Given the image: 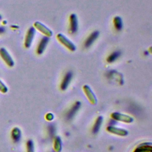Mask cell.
I'll use <instances>...</instances> for the list:
<instances>
[{
    "mask_svg": "<svg viewBox=\"0 0 152 152\" xmlns=\"http://www.w3.org/2000/svg\"><path fill=\"white\" fill-rule=\"evenodd\" d=\"M0 56L9 67H12L14 65V61L12 58L5 48H0Z\"/></svg>",
    "mask_w": 152,
    "mask_h": 152,
    "instance_id": "1",
    "label": "cell"
},
{
    "mask_svg": "<svg viewBox=\"0 0 152 152\" xmlns=\"http://www.w3.org/2000/svg\"><path fill=\"white\" fill-rule=\"evenodd\" d=\"M36 33L35 28L33 27H31L27 30L25 40H24V46L26 48H29L32 43L33 40L34 39V35Z\"/></svg>",
    "mask_w": 152,
    "mask_h": 152,
    "instance_id": "2",
    "label": "cell"
},
{
    "mask_svg": "<svg viewBox=\"0 0 152 152\" xmlns=\"http://www.w3.org/2000/svg\"><path fill=\"white\" fill-rule=\"evenodd\" d=\"M57 38L59 40V41L62 43L64 45H65L68 49H69L71 51H74L76 49L75 46L74 44L71 42L69 39H68L63 34L59 33L57 35Z\"/></svg>",
    "mask_w": 152,
    "mask_h": 152,
    "instance_id": "3",
    "label": "cell"
},
{
    "mask_svg": "<svg viewBox=\"0 0 152 152\" xmlns=\"http://www.w3.org/2000/svg\"><path fill=\"white\" fill-rule=\"evenodd\" d=\"M111 117L115 120L120 121L126 123H131L133 121V118L128 115L120 113L118 112H114L111 114Z\"/></svg>",
    "mask_w": 152,
    "mask_h": 152,
    "instance_id": "4",
    "label": "cell"
},
{
    "mask_svg": "<svg viewBox=\"0 0 152 152\" xmlns=\"http://www.w3.org/2000/svg\"><path fill=\"white\" fill-rule=\"evenodd\" d=\"M34 26L37 30H39L42 33L45 34L47 37H50L52 35V31L40 22L36 21L34 23Z\"/></svg>",
    "mask_w": 152,
    "mask_h": 152,
    "instance_id": "5",
    "label": "cell"
},
{
    "mask_svg": "<svg viewBox=\"0 0 152 152\" xmlns=\"http://www.w3.org/2000/svg\"><path fill=\"white\" fill-rule=\"evenodd\" d=\"M70 32L72 34L75 33L78 30V20L77 17L75 14H72L69 17Z\"/></svg>",
    "mask_w": 152,
    "mask_h": 152,
    "instance_id": "6",
    "label": "cell"
},
{
    "mask_svg": "<svg viewBox=\"0 0 152 152\" xmlns=\"http://www.w3.org/2000/svg\"><path fill=\"white\" fill-rule=\"evenodd\" d=\"M134 152H152L151 142H143L140 144L134 150Z\"/></svg>",
    "mask_w": 152,
    "mask_h": 152,
    "instance_id": "7",
    "label": "cell"
},
{
    "mask_svg": "<svg viewBox=\"0 0 152 152\" xmlns=\"http://www.w3.org/2000/svg\"><path fill=\"white\" fill-rule=\"evenodd\" d=\"M107 131L111 132L112 134H114L120 136H125L128 134V131L124 129H122L120 128H116L113 126H109L107 128Z\"/></svg>",
    "mask_w": 152,
    "mask_h": 152,
    "instance_id": "8",
    "label": "cell"
},
{
    "mask_svg": "<svg viewBox=\"0 0 152 152\" xmlns=\"http://www.w3.org/2000/svg\"><path fill=\"white\" fill-rule=\"evenodd\" d=\"M80 106H81V103L80 102H76L72 105V106L71 107V109L68 110V112L66 113V117L67 119H71L74 116L75 113L78 110L79 108L80 107Z\"/></svg>",
    "mask_w": 152,
    "mask_h": 152,
    "instance_id": "9",
    "label": "cell"
},
{
    "mask_svg": "<svg viewBox=\"0 0 152 152\" xmlns=\"http://www.w3.org/2000/svg\"><path fill=\"white\" fill-rule=\"evenodd\" d=\"M72 73L71 71L68 72L65 75V76L63 78V80L61 84V88L62 90H65L68 88V87L72 80Z\"/></svg>",
    "mask_w": 152,
    "mask_h": 152,
    "instance_id": "10",
    "label": "cell"
},
{
    "mask_svg": "<svg viewBox=\"0 0 152 152\" xmlns=\"http://www.w3.org/2000/svg\"><path fill=\"white\" fill-rule=\"evenodd\" d=\"M49 41V37L45 36L42 39V40L39 42V45L37 46V53L38 54L40 55L43 52Z\"/></svg>",
    "mask_w": 152,
    "mask_h": 152,
    "instance_id": "11",
    "label": "cell"
},
{
    "mask_svg": "<svg viewBox=\"0 0 152 152\" xmlns=\"http://www.w3.org/2000/svg\"><path fill=\"white\" fill-rule=\"evenodd\" d=\"M83 90H84L85 94H86L88 99H89L90 102L92 104H96V98L95 97V95L91 91V88L87 85H85L83 87Z\"/></svg>",
    "mask_w": 152,
    "mask_h": 152,
    "instance_id": "12",
    "label": "cell"
},
{
    "mask_svg": "<svg viewBox=\"0 0 152 152\" xmlns=\"http://www.w3.org/2000/svg\"><path fill=\"white\" fill-rule=\"evenodd\" d=\"M99 35V32L98 31H93L86 39V40L85 41L84 43V46L86 48H88L89 46H90L93 42L97 39V38L98 37Z\"/></svg>",
    "mask_w": 152,
    "mask_h": 152,
    "instance_id": "13",
    "label": "cell"
},
{
    "mask_svg": "<svg viewBox=\"0 0 152 152\" xmlns=\"http://www.w3.org/2000/svg\"><path fill=\"white\" fill-rule=\"evenodd\" d=\"M21 132L20 129L18 128L15 127L12 129L11 131V137L14 141H18V140H20L21 138Z\"/></svg>",
    "mask_w": 152,
    "mask_h": 152,
    "instance_id": "14",
    "label": "cell"
},
{
    "mask_svg": "<svg viewBox=\"0 0 152 152\" xmlns=\"http://www.w3.org/2000/svg\"><path fill=\"white\" fill-rule=\"evenodd\" d=\"M102 121H103V118L102 116H99L96 119V120L94 122V124L93 125V129H92V131L94 134H96L99 131V130L100 128V126L102 125Z\"/></svg>",
    "mask_w": 152,
    "mask_h": 152,
    "instance_id": "15",
    "label": "cell"
},
{
    "mask_svg": "<svg viewBox=\"0 0 152 152\" xmlns=\"http://www.w3.org/2000/svg\"><path fill=\"white\" fill-rule=\"evenodd\" d=\"M121 52L120 51H115L113 52L112 53H111L107 58V61L109 63L113 62L115 61L120 56Z\"/></svg>",
    "mask_w": 152,
    "mask_h": 152,
    "instance_id": "16",
    "label": "cell"
},
{
    "mask_svg": "<svg viewBox=\"0 0 152 152\" xmlns=\"http://www.w3.org/2000/svg\"><path fill=\"white\" fill-rule=\"evenodd\" d=\"M114 26L117 30H121L122 28V21L121 17L117 16L114 18L113 20Z\"/></svg>",
    "mask_w": 152,
    "mask_h": 152,
    "instance_id": "17",
    "label": "cell"
},
{
    "mask_svg": "<svg viewBox=\"0 0 152 152\" xmlns=\"http://www.w3.org/2000/svg\"><path fill=\"white\" fill-rule=\"evenodd\" d=\"M62 142L59 137H56L54 141V149L56 152H59L61 150Z\"/></svg>",
    "mask_w": 152,
    "mask_h": 152,
    "instance_id": "18",
    "label": "cell"
},
{
    "mask_svg": "<svg viewBox=\"0 0 152 152\" xmlns=\"http://www.w3.org/2000/svg\"><path fill=\"white\" fill-rule=\"evenodd\" d=\"M27 152H34V144L31 140H28L27 142Z\"/></svg>",
    "mask_w": 152,
    "mask_h": 152,
    "instance_id": "19",
    "label": "cell"
},
{
    "mask_svg": "<svg viewBox=\"0 0 152 152\" xmlns=\"http://www.w3.org/2000/svg\"><path fill=\"white\" fill-rule=\"evenodd\" d=\"M8 91V87L6 85L0 80V92L2 93H6Z\"/></svg>",
    "mask_w": 152,
    "mask_h": 152,
    "instance_id": "20",
    "label": "cell"
},
{
    "mask_svg": "<svg viewBox=\"0 0 152 152\" xmlns=\"http://www.w3.org/2000/svg\"><path fill=\"white\" fill-rule=\"evenodd\" d=\"M46 118L47 120L48 121H51L53 119V116L52 113H48L46 115Z\"/></svg>",
    "mask_w": 152,
    "mask_h": 152,
    "instance_id": "21",
    "label": "cell"
},
{
    "mask_svg": "<svg viewBox=\"0 0 152 152\" xmlns=\"http://www.w3.org/2000/svg\"><path fill=\"white\" fill-rule=\"evenodd\" d=\"M4 31V29L2 27H0V33H2Z\"/></svg>",
    "mask_w": 152,
    "mask_h": 152,
    "instance_id": "22",
    "label": "cell"
},
{
    "mask_svg": "<svg viewBox=\"0 0 152 152\" xmlns=\"http://www.w3.org/2000/svg\"><path fill=\"white\" fill-rule=\"evenodd\" d=\"M2 20V16H1V15L0 14V20Z\"/></svg>",
    "mask_w": 152,
    "mask_h": 152,
    "instance_id": "23",
    "label": "cell"
}]
</instances>
